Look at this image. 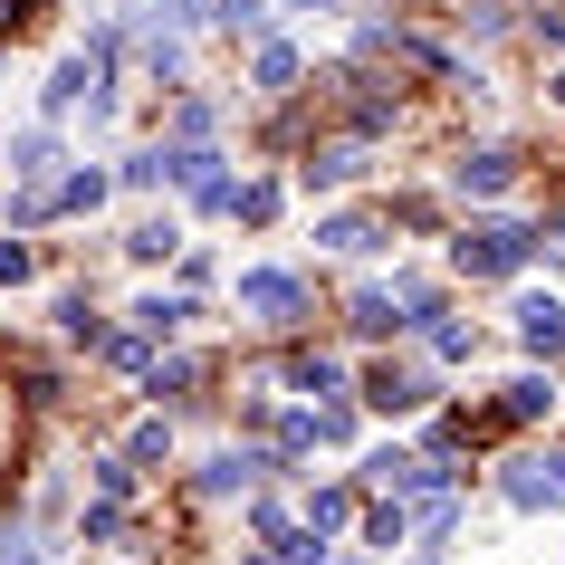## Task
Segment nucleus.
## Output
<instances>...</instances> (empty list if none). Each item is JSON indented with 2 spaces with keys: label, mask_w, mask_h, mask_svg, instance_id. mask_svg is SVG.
<instances>
[{
  "label": "nucleus",
  "mask_w": 565,
  "mask_h": 565,
  "mask_svg": "<svg viewBox=\"0 0 565 565\" xmlns=\"http://www.w3.org/2000/svg\"><path fill=\"white\" fill-rule=\"evenodd\" d=\"M527 259H546V231H527V221H470V231L450 239L460 278H518Z\"/></svg>",
  "instance_id": "obj_1"
},
{
  "label": "nucleus",
  "mask_w": 565,
  "mask_h": 565,
  "mask_svg": "<svg viewBox=\"0 0 565 565\" xmlns=\"http://www.w3.org/2000/svg\"><path fill=\"white\" fill-rule=\"evenodd\" d=\"M239 317L259 335H298L317 317V288H307L298 268H239Z\"/></svg>",
  "instance_id": "obj_2"
},
{
  "label": "nucleus",
  "mask_w": 565,
  "mask_h": 565,
  "mask_svg": "<svg viewBox=\"0 0 565 565\" xmlns=\"http://www.w3.org/2000/svg\"><path fill=\"white\" fill-rule=\"evenodd\" d=\"M355 393H364L384 422H413V413H431V403H441V374H431V364H413V355H374Z\"/></svg>",
  "instance_id": "obj_3"
},
{
  "label": "nucleus",
  "mask_w": 565,
  "mask_h": 565,
  "mask_svg": "<svg viewBox=\"0 0 565 565\" xmlns=\"http://www.w3.org/2000/svg\"><path fill=\"white\" fill-rule=\"evenodd\" d=\"M374 173V145L364 135H317V145L298 153V192H345V182Z\"/></svg>",
  "instance_id": "obj_4"
},
{
  "label": "nucleus",
  "mask_w": 565,
  "mask_h": 565,
  "mask_svg": "<svg viewBox=\"0 0 565 565\" xmlns=\"http://www.w3.org/2000/svg\"><path fill=\"white\" fill-rule=\"evenodd\" d=\"M527 182V163H518V145H470L460 163H450V192L460 202H508Z\"/></svg>",
  "instance_id": "obj_5"
},
{
  "label": "nucleus",
  "mask_w": 565,
  "mask_h": 565,
  "mask_svg": "<svg viewBox=\"0 0 565 565\" xmlns=\"http://www.w3.org/2000/svg\"><path fill=\"white\" fill-rule=\"evenodd\" d=\"M499 499L508 508H565V479H556V460H546V450H518V460H499Z\"/></svg>",
  "instance_id": "obj_6"
},
{
  "label": "nucleus",
  "mask_w": 565,
  "mask_h": 565,
  "mask_svg": "<svg viewBox=\"0 0 565 565\" xmlns=\"http://www.w3.org/2000/svg\"><path fill=\"white\" fill-rule=\"evenodd\" d=\"M182 192H192V211H231L239 202V173L221 145H182Z\"/></svg>",
  "instance_id": "obj_7"
},
{
  "label": "nucleus",
  "mask_w": 565,
  "mask_h": 565,
  "mask_svg": "<svg viewBox=\"0 0 565 565\" xmlns=\"http://www.w3.org/2000/svg\"><path fill=\"white\" fill-rule=\"evenodd\" d=\"M317 239L335 259H374V249H393V221L384 211H335V221H317Z\"/></svg>",
  "instance_id": "obj_8"
},
{
  "label": "nucleus",
  "mask_w": 565,
  "mask_h": 565,
  "mask_svg": "<svg viewBox=\"0 0 565 565\" xmlns=\"http://www.w3.org/2000/svg\"><path fill=\"white\" fill-rule=\"evenodd\" d=\"M211 364L202 355H153V374H145V393H153V403H182V413H202V403H211Z\"/></svg>",
  "instance_id": "obj_9"
},
{
  "label": "nucleus",
  "mask_w": 565,
  "mask_h": 565,
  "mask_svg": "<svg viewBox=\"0 0 565 565\" xmlns=\"http://www.w3.org/2000/svg\"><path fill=\"white\" fill-rule=\"evenodd\" d=\"M556 403H565V384H546V374H508V384H499V413L479 422V431H499V422H546Z\"/></svg>",
  "instance_id": "obj_10"
},
{
  "label": "nucleus",
  "mask_w": 565,
  "mask_h": 565,
  "mask_svg": "<svg viewBox=\"0 0 565 565\" xmlns=\"http://www.w3.org/2000/svg\"><path fill=\"white\" fill-rule=\"evenodd\" d=\"M10 182H58V163H67V145H58V125H30V135H10Z\"/></svg>",
  "instance_id": "obj_11"
},
{
  "label": "nucleus",
  "mask_w": 565,
  "mask_h": 565,
  "mask_svg": "<svg viewBox=\"0 0 565 565\" xmlns=\"http://www.w3.org/2000/svg\"><path fill=\"white\" fill-rule=\"evenodd\" d=\"M125 317H135V335H153V345H173V335L192 327V317H202V307L182 298V288H145V298L125 307Z\"/></svg>",
  "instance_id": "obj_12"
},
{
  "label": "nucleus",
  "mask_w": 565,
  "mask_h": 565,
  "mask_svg": "<svg viewBox=\"0 0 565 565\" xmlns=\"http://www.w3.org/2000/svg\"><path fill=\"white\" fill-rule=\"evenodd\" d=\"M518 345L536 364H556L565 355V298H518Z\"/></svg>",
  "instance_id": "obj_13"
},
{
  "label": "nucleus",
  "mask_w": 565,
  "mask_h": 565,
  "mask_svg": "<svg viewBox=\"0 0 565 565\" xmlns=\"http://www.w3.org/2000/svg\"><path fill=\"white\" fill-rule=\"evenodd\" d=\"M345 327H355V335H413V317H403V298H393V288H374V278H364L355 298H345Z\"/></svg>",
  "instance_id": "obj_14"
},
{
  "label": "nucleus",
  "mask_w": 565,
  "mask_h": 565,
  "mask_svg": "<svg viewBox=\"0 0 565 565\" xmlns=\"http://www.w3.org/2000/svg\"><path fill=\"white\" fill-rule=\"evenodd\" d=\"M20 431H30V393H20V364L0 355V479L20 470Z\"/></svg>",
  "instance_id": "obj_15"
},
{
  "label": "nucleus",
  "mask_w": 565,
  "mask_h": 565,
  "mask_svg": "<svg viewBox=\"0 0 565 565\" xmlns=\"http://www.w3.org/2000/svg\"><path fill=\"white\" fill-rule=\"evenodd\" d=\"M288 384H298L307 403H345V364L317 355V345H288Z\"/></svg>",
  "instance_id": "obj_16"
},
{
  "label": "nucleus",
  "mask_w": 565,
  "mask_h": 565,
  "mask_svg": "<svg viewBox=\"0 0 565 565\" xmlns=\"http://www.w3.org/2000/svg\"><path fill=\"white\" fill-rule=\"evenodd\" d=\"M182 249H192V239H182V221L173 211H153V221H135V231H125V259H182Z\"/></svg>",
  "instance_id": "obj_17"
},
{
  "label": "nucleus",
  "mask_w": 565,
  "mask_h": 565,
  "mask_svg": "<svg viewBox=\"0 0 565 565\" xmlns=\"http://www.w3.org/2000/svg\"><path fill=\"white\" fill-rule=\"evenodd\" d=\"M364 546H374V556L413 546V499H364Z\"/></svg>",
  "instance_id": "obj_18"
},
{
  "label": "nucleus",
  "mask_w": 565,
  "mask_h": 565,
  "mask_svg": "<svg viewBox=\"0 0 565 565\" xmlns=\"http://www.w3.org/2000/svg\"><path fill=\"white\" fill-rule=\"evenodd\" d=\"M125 192H163V182H182V145H145V153H125Z\"/></svg>",
  "instance_id": "obj_19"
},
{
  "label": "nucleus",
  "mask_w": 565,
  "mask_h": 565,
  "mask_svg": "<svg viewBox=\"0 0 565 565\" xmlns=\"http://www.w3.org/2000/svg\"><path fill=\"white\" fill-rule=\"evenodd\" d=\"M249 87H259V96H288V87H298V49H288V39H259V58H249Z\"/></svg>",
  "instance_id": "obj_20"
},
{
  "label": "nucleus",
  "mask_w": 565,
  "mask_h": 565,
  "mask_svg": "<svg viewBox=\"0 0 565 565\" xmlns=\"http://www.w3.org/2000/svg\"><path fill=\"white\" fill-rule=\"evenodd\" d=\"M460 518H470V508H460V489H431V499H413V536H422V546H441Z\"/></svg>",
  "instance_id": "obj_21"
},
{
  "label": "nucleus",
  "mask_w": 565,
  "mask_h": 565,
  "mask_svg": "<svg viewBox=\"0 0 565 565\" xmlns=\"http://www.w3.org/2000/svg\"><path fill=\"white\" fill-rule=\"evenodd\" d=\"M58 335H67V345H106L116 327H106V317L87 307V288H67V298H58Z\"/></svg>",
  "instance_id": "obj_22"
},
{
  "label": "nucleus",
  "mask_w": 565,
  "mask_h": 565,
  "mask_svg": "<svg viewBox=\"0 0 565 565\" xmlns=\"http://www.w3.org/2000/svg\"><path fill=\"white\" fill-rule=\"evenodd\" d=\"M422 345H431L441 364H470V355H479V327H470V317H431V327H422Z\"/></svg>",
  "instance_id": "obj_23"
},
{
  "label": "nucleus",
  "mask_w": 565,
  "mask_h": 565,
  "mask_svg": "<svg viewBox=\"0 0 565 565\" xmlns=\"http://www.w3.org/2000/svg\"><path fill=\"white\" fill-rule=\"evenodd\" d=\"M106 192H116V173H96V163H67L58 173V211H96Z\"/></svg>",
  "instance_id": "obj_24"
},
{
  "label": "nucleus",
  "mask_w": 565,
  "mask_h": 565,
  "mask_svg": "<svg viewBox=\"0 0 565 565\" xmlns=\"http://www.w3.org/2000/svg\"><path fill=\"white\" fill-rule=\"evenodd\" d=\"M278 202H288V182H278V173H259V182H239V221H249V231H268V221H278Z\"/></svg>",
  "instance_id": "obj_25"
},
{
  "label": "nucleus",
  "mask_w": 565,
  "mask_h": 565,
  "mask_svg": "<svg viewBox=\"0 0 565 565\" xmlns=\"http://www.w3.org/2000/svg\"><path fill=\"white\" fill-rule=\"evenodd\" d=\"M87 479H96V499H135V479H145V470H135V460H125V450H96V460H87Z\"/></svg>",
  "instance_id": "obj_26"
},
{
  "label": "nucleus",
  "mask_w": 565,
  "mask_h": 565,
  "mask_svg": "<svg viewBox=\"0 0 565 565\" xmlns=\"http://www.w3.org/2000/svg\"><path fill=\"white\" fill-rule=\"evenodd\" d=\"M298 527H307V518H288V499H249V536H259L268 556H278V546H288Z\"/></svg>",
  "instance_id": "obj_27"
},
{
  "label": "nucleus",
  "mask_w": 565,
  "mask_h": 565,
  "mask_svg": "<svg viewBox=\"0 0 565 565\" xmlns=\"http://www.w3.org/2000/svg\"><path fill=\"white\" fill-rule=\"evenodd\" d=\"M96 355L116 364V374H153V355H163V345H153V335H135V327H116L106 345H96Z\"/></svg>",
  "instance_id": "obj_28"
},
{
  "label": "nucleus",
  "mask_w": 565,
  "mask_h": 565,
  "mask_svg": "<svg viewBox=\"0 0 565 565\" xmlns=\"http://www.w3.org/2000/svg\"><path fill=\"white\" fill-rule=\"evenodd\" d=\"M125 460H135V470H163V460H173V422H163V413H153V422H135Z\"/></svg>",
  "instance_id": "obj_29"
},
{
  "label": "nucleus",
  "mask_w": 565,
  "mask_h": 565,
  "mask_svg": "<svg viewBox=\"0 0 565 565\" xmlns=\"http://www.w3.org/2000/svg\"><path fill=\"white\" fill-rule=\"evenodd\" d=\"M221 125V96H173V145H202Z\"/></svg>",
  "instance_id": "obj_30"
},
{
  "label": "nucleus",
  "mask_w": 565,
  "mask_h": 565,
  "mask_svg": "<svg viewBox=\"0 0 565 565\" xmlns=\"http://www.w3.org/2000/svg\"><path fill=\"white\" fill-rule=\"evenodd\" d=\"M345 518H355V489H307V527L317 536H335Z\"/></svg>",
  "instance_id": "obj_31"
},
{
  "label": "nucleus",
  "mask_w": 565,
  "mask_h": 565,
  "mask_svg": "<svg viewBox=\"0 0 565 565\" xmlns=\"http://www.w3.org/2000/svg\"><path fill=\"white\" fill-rule=\"evenodd\" d=\"M77 536H87V546H116V536H125V508L116 499H87V508H77Z\"/></svg>",
  "instance_id": "obj_32"
},
{
  "label": "nucleus",
  "mask_w": 565,
  "mask_h": 565,
  "mask_svg": "<svg viewBox=\"0 0 565 565\" xmlns=\"http://www.w3.org/2000/svg\"><path fill=\"white\" fill-rule=\"evenodd\" d=\"M0 565H49V536L39 527H0Z\"/></svg>",
  "instance_id": "obj_33"
},
{
  "label": "nucleus",
  "mask_w": 565,
  "mask_h": 565,
  "mask_svg": "<svg viewBox=\"0 0 565 565\" xmlns=\"http://www.w3.org/2000/svg\"><path fill=\"white\" fill-rule=\"evenodd\" d=\"M30 239H20V231H0V288H20V278H30Z\"/></svg>",
  "instance_id": "obj_34"
},
{
  "label": "nucleus",
  "mask_w": 565,
  "mask_h": 565,
  "mask_svg": "<svg viewBox=\"0 0 565 565\" xmlns=\"http://www.w3.org/2000/svg\"><path fill=\"white\" fill-rule=\"evenodd\" d=\"M317 441H355V403H317Z\"/></svg>",
  "instance_id": "obj_35"
},
{
  "label": "nucleus",
  "mask_w": 565,
  "mask_h": 565,
  "mask_svg": "<svg viewBox=\"0 0 565 565\" xmlns=\"http://www.w3.org/2000/svg\"><path fill=\"white\" fill-rule=\"evenodd\" d=\"M460 20H470V39H499V30H508V0H470Z\"/></svg>",
  "instance_id": "obj_36"
},
{
  "label": "nucleus",
  "mask_w": 565,
  "mask_h": 565,
  "mask_svg": "<svg viewBox=\"0 0 565 565\" xmlns=\"http://www.w3.org/2000/svg\"><path fill=\"white\" fill-rule=\"evenodd\" d=\"M30 20V0H0V49H10V30Z\"/></svg>",
  "instance_id": "obj_37"
},
{
  "label": "nucleus",
  "mask_w": 565,
  "mask_h": 565,
  "mask_svg": "<svg viewBox=\"0 0 565 565\" xmlns=\"http://www.w3.org/2000/svg\"><path fill=\"white\" fill-rule=\"evenodd\" d=\"M546 96H556V106H565V67H556V77H546Z\"/></svg>",
  "instance_id": "obj_38"
},
{
  "label": "nucleus",
  "mask_w": 565,
  "mask_h": 565,
  "mask_svg": "<svg viewBox=\"0 0 565 565\" xmlns=\"http://www.w3.org/2000/svg\"><path fill=\"white\" fill-rule=\"evenodd\" d=\"M413 565H441V546H422V556H413Z\"/></svg>",
  "instance_id": "obj_39"
},
{
  "label": "nucleus",
  "mask_w": 565,
  "mask_h": 565,
  "mask_svg": "<svg viewBox=\"0 0 565 565\" xmlns=\"http://www.w3.org/2000/svg\"><path fill=\"white\" fill-rule=\"evenodd\" d=\"M239 565H278V556H268V546H259V556H239Z\"/></svg>",
  "instance_id": "obj_40"
},
{
  "label": "nucleus",
  "mask_w": 565,
  "mask_h": 565,
  "mask_svg": "<svg viewBox=\"0 0 565 565\" xmlns=\"http://www.w3.org/2000/svg\"><path fill=\"white\" fill-rule=\"evenodd\" d=\"M298 10H335V0H298Z\"/></svg>",
  "instance_id": "obj_41"
},
{
  "label": "nucleus",
  "mask_w": 565,
  "mask_h": 565,
  "mask_svg": "<svg viewBox=\"0 0 565 565\" xmlns=\"http://www.w3.org/2000/svg\"><path fill=\"white\" fill-rule=\"evenodd\" d=\"M182 10H192V0H182Z\"/></svg>",
  "instance_id": "obj_42"
}]
</instances>
